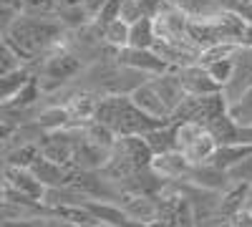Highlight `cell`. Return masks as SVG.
<instances>
[{
    "mask_svg": "<svg viewBox=\"0 0 252 227\" xmlns=\"http://www.w3.org/2000/svg\"><path fill=\"white\" fill-rule=\"evenodd\" d=\"M114 152L119 157H124L126 162L131 164L134 169H149L152 162H154V152L149 147V141H146V136L141 134H131V136H119L116 139V147Z\"/></svg>",
    "mask_w": 252,
    "mask_h": 227,
    "instance_id": "3957f363",
    "label": "cell"
},
{
    "mask_svg": "<svg viewBox=\"0 0 252 227\" xmlns=\"http://www.w3.org/2000/svg\"><path fill=\"white\" fill-rule=\"evenodd\" d=\"M3 184L8 187L23 192V195H31L35 199L43 202V195H46V184L40 182L31 167H15V164H3Z\"/></svg>",
    "mask_w": 252,
    "mask_h": 227,
    "instance_id": "277c9868",
    "label": "cell"
},
{
    "mask_svg": "<svg viewBox=\"0 0 252 227\" xmlns=\"http://www.w3.org/2000/svg\"><path fill=\"white\" fill-rule=\"evenodd\" d=\"M217 147H220V144L215 141V136L204 129L197 139H192V141H189L187 147H182L179 152L189 159V164H192V167H199V164H209V162H212Z\"/></svg>",
    "mask_w": 252,
    "mask_h": 227,
    "instance_id": "9c48e42d",
    "label": "cell"
},
{
    "mask_svg": "<svg viewBox=\"0 0 252 227\" xmlns=\"http://www.w3.org/2000/svg\"><path fill=\"white\" fill-rule=\"evenodd\" d=\"M101 33H103V40H106L109 46H114V48H126V46H129L131 23H126L124 18H116V20H111L109 26H103Z\"/></svg>",
    "mask_w": 252,
    "mask_h": 227,
    "instance_id": "ac0fdd59",
    "label": "cell"
},
{
    "mask_svg": "<svg viewBox=\"0 0 252 227\" xmlns=\"http://www.w3.org/2000/svg\"><path fill=\"white\" fill-rule=\"evenodd\" d=\"M227 174L232 179V184H252V154H247L235 167H229Z\"/></svg>",
    "mask_w": 252,
    "mask_h": 227,
    "instance_id": "7402d4cb",
    "label": "cell"
},
{
    "mask_svg": "<svg viewBox=\"0 0 252 227\" xmlns=\"http://www.w3.org/2000/svg\"><path fill=\"white\" fill-rule=\"evenodd\" d=\"M240 46H252V23H247L245 33H242V43Z\"/></svg>",
    "mask_w": 252,
    "mask_h": 227,
    "instance_id": "d4e9b609",
    "label": "cell"
},
{
    "mask_svg": "<svg viewBox=\"0 0 252 227\" xmlns=\"http://www.w3.org/2000/svg\"><path fill=\"white\" fill-rule=\"evenodd\" d=\"M229 116H232L240 127H252V89L237 101V104L229 106Z\"/></svg>",
    "mask_w": 252,
    "mask_h": 227,
    "instance_id": "44dd1931",
    "label": "cell"
},
{
    "mask_svg": "<svg viewBox=\"0 0 252 227\" xmlns=\"http://www.w3.org/2000/svg\"><path fill=\"white\" fill-rule=\"evenodd\" d=\"M149 81L154 84V89L159 91V96L164 98V104L169 106V109H172V114H174V111H177V106L187 98V91H184V86H182V78H179L177 68L166 71V73H159V76H152Z\"/></svg>",
    "mask_w": 252,
    "mask_h": 227,
    "instance_id": "ba28073f",
    "label": "cell"
},
{
    "mask_svg": "<svg viewBox=\"0 0 252 227\" xmlns=\"http://www.w3.org/2000/svg\"><path fill=\"white\" fill-rule=\"evenodd\" d=\"M152 169L166 182H184L189 172H192V164H189V159L179 149H174V152L157 154L152 162Z\"/></svg>",
    "mask_w": 252,
    "mask_h": 227,
    "instance_id": "52a82bcc",
    "label": "cell"
},
{
    "mask_svg": "<svg viewBox=\"0 0 252 227\" xmlns=\"http://www.w3.org/2000/svg\"><path fill=\"white\" fill-rule=\"evenodd\" d=\"M207 131L215 136L217 144H235V141H240L242 127H240V124L229 116V111H227V114H222V116H217V119L209 121V124H207Z\"/></svg>",
    "mask_w": 252,
    "mask_h": 227,
    "instance_id": "8fae6325",
    "label": "cell"
},
{
    "mask_svg": "<svg viewBox=\"0 0 252 227\" xmlns=\"http://www.w3.org/2000/svg\"><path fill=\"white\" fill-rule=\"evenodd\" d=\"M250 3H252V0H250Z\"/></svg>",
    "mask_w": 252,
    "mask_h": 227,
    "instance_id": "4316f807",
    "label": "cell"
},
{
    "mask_svg": "<svg viewBox=\"0 0 252 227\" xmlns=\"http://www.w3.org/2000/svg\"><path fill=\"white\" fill-rule=\"evenodd\" d=\"M232 58H235L232 78L222 86V94H224L229 106L237 104V101L252 89V46H240Z\"/></svg>",
    "mask_w": 252,
    "mask_h": 227,
    "instance_id": "6da1fadb",
    "label": "cell"
},
{
    "mask_svg": "<svg viewBox=\"0 0 252 227\" xmlns=\"http://www.w3.org/2000/svg\"><path fill=\"white\" fill-rule=\"evenodd\" d=\"M40 157V141H31V144H20L5 152V162L3 164H15V167H31V164Z\"/></svg>",
    "mask_w": 252,
    "mask_h": 227,
    "instance_id": "e0dca14e",
    "label": "cell"
},
{
    "mask_svg": "<svg viewBox=\"0 0 252 227\" xmlns=\"http://www.w3.org/2000/svg\"><path fill=\"white\" fill-rule=\"evenodd\" d=\"M154 43H157L154 18L144 15L136 23H131V33H129V46L131 48H154Z\"/></svg>",
    "mask_w": 252,
    "mask_h": 227,
    "instance_id": "9a60e30c",
    "label": "cell"
},
{
    "mask_svg": "<svg viewBox=\"0 0 252 227\" xmlns=\"http://www.w3.org/2000/svg\"><path fill=\"white\" fill-rule=\"evenodd\" d=\"M119 64L129 66V68H136L146 76H159V73H166V71L174 68L169 61L161 58L154 48H131V46L119 51Z\"/></svg>",
    "mask_w": 252,
    "mask_h": 227,
    "instance_id": "7a4b0ae2",
    "label": "cell"
},
{
    "mask_svg": "<svg viewBox=\"0 0 252 227\" xmlns=\"http://www.w3.org/2000/svg\"><path fill=\"white\" fill-rule=\"evenodd\" d=\"M129 96H131V101H134V104H136L144 114H149V116H154V119H159V121H164V124L172 121V109L164 104V98L159 96V91L154 89L152 81H144V84L136 86Z\"/></svg>",
    "mask_w": 252,
    "mask_h": 227,
    "instance_id": "8992f818",
    "label": "cell"
},
{
    "mask_svg": "<svg viewBox=\"0 0 252 227\" xmlns=\"http://www.w3.org/2000/svg\"><path fill=\"white\" fill-rule=\"evenodd\" d=\"M121 18L126 23H136L139 18H144V10H141V0H124V10H121Z\"/></svg>",
    "mask_w": 252,
    "mask_h": 227,
    "instance_id": "cb8c5ba5",
    "label": "cell"
},
{
    "mask_svg": "<svg viewBox=\"0 0 252 227\" xmlns=\"http://www.w3.org/2000/svg\"><path fill=\"white\" fill-rule=\"evenodd\" d=\"M144 136H146V141H149L154 157L157 154H164V152L179 149L177 147V127H174V124H161V127L152 129L149 134H144Z\"/></svg>",
    "mask_w": 252,
    "mask_h": 227,
    "instance_id": "5bb4252c",
    "label": "cell"
},
{
    "mask_svg": "<svg viewBox=\"0 0 252 227\" xmlns=\"http://www.w3.org/2000/svg\"><path fill=\"white\" fill-rule=\"evenodd\" d=\"M247 154H252V144H247V141H235V144H220L217 147V152H215V157H212V162L209 164H215V167H220V169H229V167H235L237 162H242Z\"/></svg>",
    "mask_w": 252,
    "mask_h": 227,
    "instance_id": "30bf717a",
    "label": "cell"
},
{
    "mask_svg": "<svg viewBox=\"0 0 252 227\" xmlns=\"http://www.w3.org/2000/svg\"><path fill=\"white\" fill-rule=\"evenodd\" d=\"M177 73H179V78H182L184 91H187V94H192V96H207V94H217V91H222V86L217 84L212 76H209L207 66H202V64L179 66Z\"/></svg>",
    "mask_w": 252,
    "mask_h": 227,
    "instance_id": "5b68a950",
    "label": "cell"
},
{
    "mask_svg": "<svg viewBox=\"0 0 252 227\" xmlns=\"http://www.w3.org/2000/svg\"><path fill=\"white\" fill-rule=\"evenodd\" d=\"M23 66H28V61L20 56L10 43H5V40H3V48H0V76L13 73V71L23 68Z\"/></svg>",
    "mask_w": 252,
    "mask_h": 227,
    "instance_id": "d6986e66",
    "label": "cell"
},
{
    "mask_svg": "<svg viewBox=\"0 0 252 227\" xmlns=\"http://www.w3.org/2000/svg\"><path fill=\"white\" fill-rule=\"evenodd\" d=\"M247 207H250V212H252V199H250V202H247Z\"/></svg>",
    "mask_w": 252,
    "mask_h": 227,
    "instance_id": "484cf974",
    "label": "cell"
},
{
    "mask_svg": "<svg viewBox=\"0 0 252 227\" xmlns=\"http://www.w3.org/2000/svg\"><path fill=\"white\" fill-rule=\"evenodd\" d=\"M207 66L209 76H212L220 86H224L229 78H232V71H235V58H220V61H209V64H202Z\"/></svg>",
    "mask_w": 252,
    "mask_h": 227,
    "instance_id": "ffe728a7",
    "label": "cell"
},
{
    "mask_svg": "<svg viewBox=\"0 0 252 227\" xmlns=\"http://www.w3.org/2000/svg\"><path fill=\"white\" fill-rule=\"evenodd\" d=\"M121 10H124V0H106L103 3V8L98 10V15L94 18V23L96 26H109L111 20H116V18H121Z\"/></svg>",
    "mask_w": 252,
    "mask_h": 227,
    "instance_id": "603a6c76",
    "label": "cell"
},
{
    "mask_svg": "<svg viewBox=\"0 0 252 227\" xmlns=\"http://www.w3.org/2000/svg\"><path fill=\"white\" fill-rule=\"evenodd\" d=\"M35 121L40 124V129L48 134V131H58V129L71 127V114H68L66 104H51L46 109H40Z\"/></svg>",
    "mask_w": 252,
    "mask_h": 227,
    "instance_id": "4fadbf2b",
    "label": "cell"
},
{
    "mask_svg": "<svg viewBox=\"0 0 252 227\" xmlns=\"http://www.w3.org/2000/svg\"><path fill=\"white\" fill-rule=\"evenodd\" d=\"M35 76V64H28L23 68H18L13 73H5V76H0V94H3V104H8V101L23 89L28 81Z\"/></svg>",
    "mask_w": 252,
    "mask_h": 227,
    "instance_id": "7c38bea8",
    "label": "cell"
},
{
    "mask_svg": "<svg viewBox=\"0 0 252 227\" xmlns=\"http://www.w3.org/2000/svg\"><path fill=\"white\" fill-rule=\"evenodd\" d=\"M189 18H209L224 10V0H169Z\"/></svg>",
    "mask_w": 252,
    "mask_h": 227,
    "instance_id": "2e32d148",
    "label": "cell"
}]
</instances>
